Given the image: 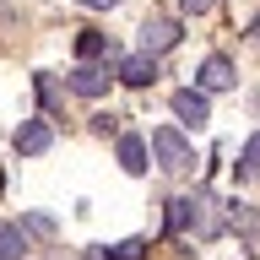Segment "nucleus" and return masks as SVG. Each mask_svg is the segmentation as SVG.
I'll use <instances>...</instances> for the list:
<instances>
[{
    "instance_id": "obj_14",
    "label": "nucleus",
    "mask_w": 260,
    "mask_h": 260,
    "mask_svg": "<svg viewBox=\"0 0 260 260\" xmlns=\"http://www.w3.org/2000/svg\"><path fill=\"white\" fill-rule=\"evenodd\" d=\"M22 233H38V239H54V217H44V211H32V217H22Z\"/></svg>"
},
{
    "instance_id": "obj_3",
    "label": "nucleus",
    "mask_w": 260,
    "mask_h": 260,
    "mask_svg": "<svg viewBox=\"0 0 260 260\" xmlns=\"http://www.w3.org/2000/svg\"><path fill=\"white\" fill-rule=\"evenodd\" d=\"M174 114L184 119V125H206L211 119V98L201 92V87H179L174 92Z\"/></svg>"
},
{
    "instance_id": "obj_9",
    "label": "nucleus",
    "mask_w": 260,
    "mask_h": 260,
    "mask_svg": "<svg viewBox=\"0 0 260 260\" xmlns=\"http://www.w3.org/2000/svg\"><path fill=\"white\" fill-rule=\"evenodd\" d=\"M195 228V195H179V201H168V233H190Z\"/></svg>"
},
{
    "instance_id": "obj_2",
    "label": "nucleus",
    "mask_w": 260,
    "mask_h": 260,
    "mask_svg": "<svg viewBox=\"0 0 260 260\" xmlns=\"http://www.w3.org/2000/svg\"><path fill=\"white\" fill-rule=\"evenodd\" d=\"M179 44V22L174 16H146V27H141V54H168V49Z\"/></svg>"
},
{
    "instance_id": "obj_19",
    "label": "nucleus",
    "mask_w": 260,
    "mask_h": 260,
    "mask_svg": "<svg viewBox=\"0 0 260 260\" xmlns=\"http://www.w3.org/2000/svg\"><path fill=\"white\" fill-rule=\"evenodd\" d=\"M0 195H6V174H0Z\"/></svg>"
},
{
    "instance_id": "obj_1",
    "label": "nucleus",
    "mask_w": 260,
    "mask_h": 260,
    "mask_svg": "<svg viewBox=\"0 0 260 260\" xmlns=\"http://www.w3.org/2000/svg\"><path fill=\"white\" fill-rule=\"evenodd\" d=\"M146 152L157 157V168H162V174H190V168H195V146L184 141L174 125L152 130V146H146Z\"/></svg>"
},
{
    "instance_id": "obj_8",
    "label": "nucleus",
    "mask_w": 260,
    "mask_h": 260,
    "mask_svg": "<svg viewBox=\"0 0 260 260\" xmlns=\"http://www.w3.org/2000/svg\"><path fill=\"white\" fill-rule=\"evenodd\" d=\"M119 168L125 174H146V141L141 136H119Z\"/></svg>"
},
{
    "instance_id": "obj_4",
    "label": "nucleus",
    "mask_w": 260,
    "mask_h": 260,
    "mask_svg": "<svg viewBox=\"0 0 260 260\" xmlns=\"http://www.w3.org/2000/svg\"><path fill=\"white\" fill-rule=\"evenodd\" d=\"M65 87L76 98H103L109 92V71H103V65H76V71L65 76Z\"/></svg>"
},
{
    "instance_id": "obj_13",
    "label": "nucleus",
    "mask_w": 260,
    "mask_h": 260,
    "mask_svg": "<svg viewBox=\"0 0 260 260\" xmlns=\"http://www.w3.org/2000/svg\"><path fill=\"white\" fill-rule=\"evenodd\" d=\"M103 260H146V239H125V244H114V255Z\"/></svg>"
},
{
    "instance_id": "obj_7",
    "label": "nucleus",
    "mask_w": 260,
    "mask_h": 260,
    "mask_svg": "<svg viewBox=\"0 0 260 260\" xmlns=\"http://www.w3.org/2000/svg\"><path fill=\"white\" fill-rule=\"evenodd\" d=\"M228 87H233V60L228 54H211L201 65V92H228Z\"/></svg>"
},
{
    "instance_id": "obj_11",
    "label": "nucleus",
    "mask_w": 260,
    "mask_h": 260,
    "mask_svg": "<svg viewBox=\"0 0 260 260\" xmlns=\"http://www.w3.org/2000/svg\"><path fill=\"white\" fill-rule=\"evenodd\" d=\"M239 174H244V179H255V174H260V130L244 141V152H239Z\"/></svg>"
},
{
    "instance_id": "obj_16",
    "label": "nucleus",
    "mask_w": 260,
    "mask_h": 260,
    "mask_svg": "<svg viewBox=\"0 0 260 260\" xmlns=\"http://www.w3.org/2000/svg\"><path fill=\"white\" fill-rule=\"evenodd\" d=\"M179 11H184V16H201V11H211V0H179Z\"/></svg>"
},
{
    "instance_id": "obj_18",
    "label": "nucleus",
    "mask_w": 260,
    "mask_h": 260,
    "mask_svg": "<svg viewBox=\"0 0 260 260\" xmlns=\"http://www.w3.org/2000/svg\"><path fill=\"white\" fill-rule=\"evenodd\" d=\"M249 32H255V44H260V16H255V22H249Z\"/></svg>"
},
{
    "instance_id": "obj_15",
    "label": "nucleus",
    "mask_w": 260,
    "mask_h": 260,
    "mask_svg": "<svg viewBox=\"0 0 260 260\" xmlns=\"http://www.w3.org/2000/svg\"><path fill=\"white\" fill-rule=\"evenodd\" d=\"M92 130H98V136H109V130H119V119H114V114H92Z\"/></svg>"
},
{
    "instance_id": "obj_17",
    "label": "nucleus",
    "mask_w": 260,
    "mask_h": 260,
    "mask_svg": "<svg viewBox=\"0 0 260 260\" xmlns=\"http://www.w3.org/2000/svg\"><path fill=\"white\" fill-rule=\"evenodd\" d=\"M81 6H92V11H109V6H119V0H81Z\"/></svg>"
},
{
    "instance_id": "obj_5",
    "label": "nucleus",
    "mask_w": 260,
    "mask_h": 260,
    "mask_svg": "<svg viewBox=\"0 0 260 260\" xmlns=\"http://www.w3.org/2000/svg\"><path fill=\"white\" fill-rule=\"evenodd\" d=\"M49 141H54L49 119H27V125L16 130V152H22V157H38V152H49Z\"/></svg>"
},
{
    "instance_id": "obj_10",
    "label": "nucleus",
    "mask_w": 260,
    "mask_h": 260,
    "mask_svg": "<svg viewBox=\"0 0 260 260\" xmlns=\"http://www.w3.org/2000/svg\"><path fill=\"white\" fill-rule=\"evenodd\" d=\"M22 249H27V233L16 222H0V260H22Z\"/></svg>"
},
{
    "instance_id": "obj_12",
    "label": "nucleus",
    "mask_w": 260,
    "mask_h": 260,
    "mask_svg": "<svg viewBox=\"0 0 260 260\" xmlns=\"http://www.w3.org/2000/svg\"><path fill=\"white\" fill-rule=\"evenodd\" d=\"M76 54H81V65H92L98 54H103V32H92V27H87V32L76 38Z\"/></svg>"
},
{
    "instance_id": "obj_6",
    "label": "nucleus",
    "mask_w": 260,
    "mask_h": 260,
    "mask_svg": "<svg viewBox=\"0 0 260 260\" xmlns=\"http://www.w3.org/2000/svg\"><path fill=\"white\" fill-rule=\"evenodd\" d=\"M119 81H125V87H152V81H157V60H152V54H125V60H119Z\"/></svg>"
}]
</instances>
